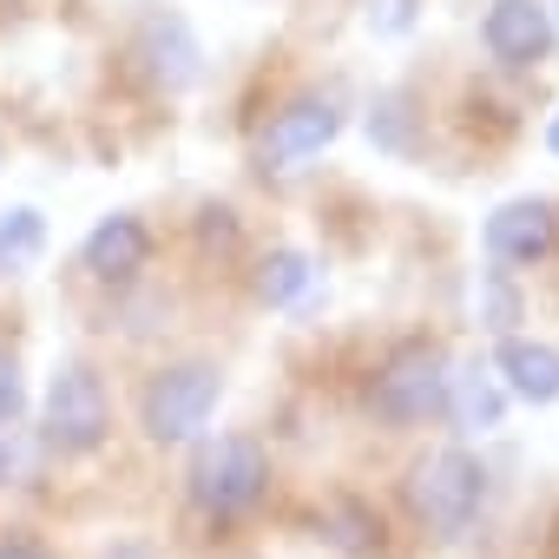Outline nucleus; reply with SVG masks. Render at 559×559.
Wrapping results in <instances>:
<instances>
[{
    "label": "nucleus",
    "mask_w": 559,
    "mask_h": 559,
    "mask_svg": "<svg viewBox=\"0 0 559 559\" xmlns=\"http://www.w3.org/2000/svg\"><path fill=\"white\" fill-rule=\"evenodd\" d=\"M21 415H27V382H21L14 349H0V421H21Z\"/></svg>",
    "instance_id": "obj_17"
},
{
    "label": "nucleus",
    "mask_w": 559,
    "mask_h": 559,
    "mask_svg": "<svg viewBox=\"0 0 559 559\" xmlns=\"http://www.w3.org/2000/svg\"><path fill=\"white\" fill-rule=\"evenodd\" d=\"M310 284H317V263L304 257V250H270L263 263H257V297L270 304V310H297L304 297H310Z\"/></svg>",
    "instance_id": "obj_12"
},
{
    "label": "nucleus",
    "mask_w": 559,
    "mask_h": 559,
    "mask_svg": "<svg viewBox=\"0 0 559 559\" xmlns=\"http://www.w3.org/2000/svg\"><path fill=\"white\" fill-rule=\"evenodd\" d=\"M0 559H53L40 539H0Z\"/></svg>",
    "instance_id": "obj_19"
},
{
    "label": "nucleus",
    "mask_w": 559,
    "mask_h": 559,
    "mask_svg": "<svg viewBox=\"0 0 559 559\" xmlns=\"http://www.w3.org/2000/svg\"><path fill=\"white\" fill-rule=\"evenodd\" d=\"M198 34L178 21V14H152L145 27H139V67H145V80L152 86H165V93H185L191 80H198Z\"/></svg>",
    "instance_id": "obj_10"
},
{
    "label": "nucleus",
    "mask_w": 559,
    "mask_h": 559,
    "mask_svg": "<svg viewBox=\"0 0 559 559\" xmlns=\"http://www.w3.org/2000/svg\"><path fill=\"white\" fill-rule=\"evenodd\" d=\"M493 369L507 376V389L520 395V402H559V349L552 343H533V336H507L500 349H493Z\"/></svg>",
    "instance_id": "obj_11"
},
{
    "label": "nucleus",
    "mask_w": 559,
    "mask_h": 559,
    "mask_svg": "<svg viewBox=\"0 0 559 559\" xmlns=\"http://www.w3.org/2000/svg\"><path fill=\"white\" fill-rule=\"evenodd\" d=\"M448 415L461 421V428H500V389L493 382H480V376H454V389H448Z\"/></svg>",
    "instance_id": "obj_15"
},
{
    "label": "nucleus",
    "mask_w": 559,
    "mask_h": 559,
    "mask_svg": "<svg viewBox=\"0 0 559 559\" xmlns=\"http://www.w3.org/2000/svg\"><path fill=\"white\" fill-rule=\"evenodd\" d=\"M546 145H552V158H559V119H552V126H546Z\"/></svg>",
    "instance_id": "obj_21"
},
{
    "label": "nucleus",
    "mask_w": 559,
    "mask_h": 559,
    "mask_svg": "<svg viewBox=\"0 0 559 559\" xmlns=\"http://www.w3.org/2000/svg\"><path fill=\"white\" fill-rule=\"evenodd\" d=\"M40 435L60 461H86L106 448L112 435V395L99 382L93 362H60L47 382V408H40Z\"/></svg>",
    "instance_id": "obj_4"
},
{
    "label": "nucleus",
    "mask_w": 559,
    "mask_h": 559,
    "mask_svg": "<svg viewBox=\"0 0 559 559\" xmlns=\"http://www.w3.org/2000/svg\"><path fill=\"white\" fill-rule=\"evenodd\" d=\"M8 467H14V454H8V441H0V480H8Z\"/></svg>",
    "instance_id": "obj_22"
},
{
    "label": "nucleus",
    "mask_w": 559,
    "mask_h": 559,
    "mask_svg": "<svg viewBox=\"0 0 559 559\" xmlns=\"http://www.w3.org/2000/svg\"><path fill=\"white\" fill-rule=\"evenodd\" d=\"M40 250H47V217H40L34 204H14L8 217H0V276L27 270Z\"/></svg>",
    "instance_id": "obj_13"
},
{
    "label": "nucleus",
    "mask_w": 559,
    "mask_h": 559,
    "mask_svg": "<svg viewBox=\"0 0 559 559\" xmlns=\"http://www.w3.org/2000/svg\"><path fill=\"white\" fill-rule=\"evenodd\" d=\"M217 395H224V376L217 362H165L145 395H139V428L158 441V448H185L204 435V421L217 415Z\"/></svg>",
    "instance_id": "obj_5"
},
{
    "label": "nucleus",
    "mask_w": 559,
    "mask_h": 559,
    "mask_svg": "<svg viewBox=\"0 0 559 559\" xmlns=\"http://www.w3.org/2000/svg\"><path fill=\"white\" fill-rule=\"evenodd\" d=\"M185 493H191V507H198L211 526H230V520L257 513L263 493H270V454H263V441H250V435H217V441H204V448L191 454Z\"/></svg>",
    "instance_id": "obj_1"
},
{
    "label": "nucleus",
    "mask_w": 559,
    "mask_h": 559,
    "mask_svg": "<svg viewBox=\"0 0 559 559\" xmlns=\"http://www.w3.org/2000/svg\"><path fill=\"white\" fill-rule=\"evenodd\" d=\"M80 263L99 276V284L126 290L132 276L152 263V230H145V217H132V211H112V217H99V224L86 230V243H80Z\"/></svg>",
    "instance_id": "obj_9"
},
{
    "label": "nucleus",
    "mask_w": 559,
    "mask_h": 559,
    "mask_svg": "<svg viewBox=\"0 0 559 559\" xmlns=\"http://www.w3.org/2000/svg\"><path fill=\"white\" fill-rule=\"evenodd\" d=\"M106 559H158V552H152V546H145V539H119V546H112V552H106Z\"/></svg>",
    "instance_id": "obj_20"
},
{
    "label": "nucleus",
    "mask_w": 559,
    "mask_h": 559,
    "mask_svg": "<svg viewBox=\"0 0 559 559\" xmlns=\"http://www.w3.org/2000/svg\"><path fill=\"white\" fill-rule=\"evenodd\" d=\"M480 40L500 67H539L552 60V14L539 0H493L480 21Z\"/></svg>",
    "instance_id": "obj_8"
},
{
    "label": "nucleus",
    "mask_w": 559,
    "mask_h": 559,
    "mask_svg": "<svg viewBox=\"0 0 559 559\" xmlns=\"http://www.w3.org/2000/svg\"><path fill=\"white\" fill-rule=\"evenodd\" d=\"M369 21H376L382 34H402V27H408V0H376Z\"/></svg>",
    "instance_id": "obj_18"
},
{
    "label": "nucleus",
    "mask_w": 559,
    "mask_h": 559,
    "mask_svg": "<svg viewBox=\"0 0 559 559\" xmlns=\"http://www.w3.org/2000/svg\"><path fill=\"white\" fill-rule=\"evenodd\" d=\"M402 493H408V513H415L421 533H435V539H461V533L480 520L487 467H480L467 448H435V454H421V461L408 467Z\"/></svg>",
    "instance_id": "obj_3"
},
{
    "label": "nucleus",
    "mask_w": 559,
    "mask_h": 559,
    "mask_svg": "<svg viewBox=\"0 0 559 559\" xmlns=\"http://www.w3.org/2000/svg\"><path fill=\"white\" fill-rule=\"evenodd\" d=\"M336 132H343V106L323 99V93H304V99H290L284 112L263 126V139H257V165H263V171H290V165L317 158Z\"/></svg>",
    "instance_id": "obj_6"
},
{
    "label": "nucleus",
    "mask_w": 559,
    "mask_h": 559,
    "mask_svg": "<svg viewBox=\"0 0 559 559\" xmlns=\"http://www.w3.org/2000/svg\"><path fill=\"white\" fill-rule=\"evenodd\" d=\"M369 139H376L382 152H408V145H415V119H408V99H402V93H382V99H376Z\"/></svg>",
    "instance_id": "obj_16"
},
{
    "label": "nucleus",
    "mask_w": 559,
    "mask_h": 559,
    "mask_svg": "<svg viewBox=\"0 0 559 559\" xmlns=\"http://www.w3.org/2000/svg\"><path fill=\"white\" fill-rule=\"evenodd\" d=\"M559 243V204L552 198H513L487 217V257L493 263H539Z\"/></svg>",
    "instance_id": "obj_7"
},
{
    "label": "nucleus",
    "mask_w": 559,
    "mask_h": 559,
    "mask_svg": "<svg viewBox=\"0 0 559 559\" xmlns=\"http://www.w3.org/2000/svg\"><path fill=\"white\" fill-rule=\"evenodd\" d=\"M323 539L336 546V552H376L382 546V513H369L362 500H336L330 513H323Z\"/></svg>",
    "instance_id": "obj_14"
},
{
    "label": "nucleus",
    "mask_w": 559,
    "mask_h": 559,
    "mask_svg": "<svg viewBox=\"0 0 559 559\" xmlns=\"http://www.w3.org/2000/svg\"><path fill=\"white\" fill-rule=\"evenodd\" d=\"M448 389H454V362L441 343H402L382 356V369L369 376V415L389 428H421L448 415Z\"/></svg>",
    "instance_id": "obj_2"
}]
</instances>
